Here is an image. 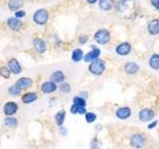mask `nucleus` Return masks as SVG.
Returning a JSON list of instances; mask_svg holds the SVG:
<instances>
[{"mask_svg":"<svg viewBox=\"0 0 159 149\" xmlns=\"http://www.w3.org/2000/svg\"><path fill=\"white\" fill-rule=\"evenodd\" d=\"M89 72L93 74H97V76H99V74H102L104 70H106V64L102 61V60H96V61H93L91 63L89 67Z\"/></svg>","mask_w":159,"mask_h":149,"instance_id":"obj_1","label":"nucleus"},{"mask_svg":"<svg viewBox=\"0 0 159 149\" xmlns=\"http://www.w3.org/2000/svg\"><path fill=\"white\" fill-rule=\"evenodd\" d=\"M94 40L96 42L102 45H106L111 40V35H109L108 30L107 29H101L94 34Z\"/></svg>","mask_w":159,"mask_h":149,"instance_id":"obj_2","label":"nucleus"},{"mask_svg":"<svg viewBox=\"0 0 159 149\" xmlns=\"http://www.w3.org/2000/svg\"><path fill=\"white\" fill-rule=\"evenodd\" d=\"M48 19H49V13L47 10H45V9L37 10L33 16L34 22L38 25H44L48 21Z\"/></svg>","mask_w":159,"mask_h":149,"instance_id":"obj_3","label":"nucleus"},{"mask_svg":"<svg viewBox=\"0 0 159 149\" xmlns=\"http://www.w3.org/2000/svg\"><path fill=\"white\" fill-rule=\"evenodd\" d=\"M154 115H155V113H154L153 111L149 108H144L142 111L139 112L138 116H139V119H140L141 121L143 122H146V121H149L151 120V119L154 118Z\"/></svg>","mask_w":159,"mask_h":149,"instance_id":"obj_4","label":"nucleus"},{"mask_svg":"<svg viewBox=\"0 0 159 149\" xmlns=\"http://www.w3.org/2000/svg\"><path fill=\"white\" fill-rule=\"evenodd\" d=\"M130 144L134 148H142L144 145V138L140 134H134L130 137Z\"/></svg>","mask_w":159,"mask_h":149,"instance_id":"obj_5","label":"nucleus"},{"mask_svg":"<svg viewBox=\"0 0 159 149\" xmlns=\"http://www.w3.org/2000/svg\"><path fill=\"white\" fill-rule=\"evenodd\" d=\"M130 51H131V46L127 42L119 44L116 49V54H118L119 56H126V55L130 53Z\"/></svg>","mask_w":159,"mask_h":149,"instance_id":"obj_6","label":"nucleus"},{"mask_svg":"<svg viewBox=\"0 0 159 149\" xmlns=\"http://www.w3.org/2000/svg\"><path fill=\"white\" fill-rule=\"evenodd\" d=\"M3 111H4V113L6 114V115H13L17 112L18 111V106L17 103H15L13 102H9L7 103H5V106L3 107Z\"/></svg>","mask_w":159,"mask_h":149,"instance_id":"obj_7","label":"nucleus"},{"mask_svg":"<svg viewBox=\"0 0 159 149\" xmlns=\"http://www.w3.org/2000/svg\"><path fill=\"white\" fill-rule=\"evenodd\" d=\"M8 69L10 70V72L15 74H20L22 72V68H21V66H20V64L18 63V61L16 59L9 60Z\"/></svg>","mask_w":159,"mask_h":149,"instance_id":"obj_8","label":"nucleus"},{"mask_svg":"<svg viewBox=\"0 0 159 149\" xmlns=\"http://www.w3.org/2000/svg\"><path fill=\"white\" fill-rule=\"evenodd\" d=\"M99 54H101V50L96 48V47H93V50L91 52H89L86 56H84V62H93L98 60V58L99 57Z\"/></svg>","mask_w":159,"mask_h":149,"instance_id":"obj_9","label":"nucleus"},{"mask_svg":"<svg viewBox=\"0 0 159 149\" xmlns=\"http://www.w3.org/2000/svg\"><path fill=\"white\" fill-rule=\"evenodd\" d=\"M15 84L22 91V89H26V88H31L33 84V81L29 78H21L18 79Z\"/></svg>","mask_w":159,"mask_h":149,"instance_id":"obj_10","label":"nucleus"},{"mask_svg":"<svg viewBox=\"0 0 159 149\" xmlns=\"http://www.w3.org/2000/svg\"><path fill=\"white\" fill-rule=\"evenodd\" d=\"M7 24H8V27L13 30V31H18L20 30L22 26V22L16 17H11L7 20Z\"/></svg>","mask_w":159,"mask_h":149,"instance_id":"obj_11","label":"nucleus"},{"mask_svg":"<svg viewBox=\"0 0 159 149\" xmlns=\"http://www.w3.org/2000/svg\"><path fill=\"white\" fill-rule=\"evenodd\" d=\"M130 114H131V111H130V108L127 106L118 108L116 112V117H118L119 119H127L130 116Z\"/></svg>","mask_w":159,"mask_h":149,"instance_id":"obj_12","label":"nucleus"},{"mask_svg":"<svg viewBox=\"0 0 159 149\" xmlns=\"http://www.w3.org/2000/svg\"><path fill=\"white\" fill-rule=\"evenodd\" d=\"M56 89H57V86L53 82H45L41 87V91L44 93H52Z\"/></svg>","mask_w":159,"mask_h":149,"instance_id":"obj_13","label":"nucleus"},{"mask_svg":"<svg viewBox=\"0 0 159 149\" xmlns=\"http://www.w3.org/2000/svg\"><path fill=\"white\" fill-rule=\"evenodd\" d=\"M148 32L151 35H157L159 34V20L158 19H153L152 21L149 22L148 24Z\"/></svg>","mask_w":159,"mask_h":149,"instance_id":"obj_14","label":"nucleus"},{"mask_svg":"<svg viewBox=\"0 0 159 149\" xmlns=\"http://www.w3.org/2000/svg\"><path fill=\"white\" fill-rule=\"evenodd\" d=\"M139 70V67L138 65L135 64V63H132V62H128L124 65V71H125L127 74H134L138 72Z\"/></svg>","mask_w":159,"mask_h":149,"instance_id":"obj_15","label":"nucleus"},{"mask_svg":"<svg viewBox=\"0 0 159 149\" xmlns=\"http://www.w3.org/2000/svg\"><path fill=\"white\" fill-rule=\"evenodd\" d=\"M37 98H38V96L36 93H27L22 97V102L26 104H29V103L34 102L35 101H37Z\"/></svg>","mask_w":159,"mask_h":149,"instance_id":"obj_16","label":"nucleus"},{"mask_svg":"<svg viewBox=\"0 0 159 149\" xmlns=\"http://www.w3.org/2000/svg\"><path fill=\"white\" fill-rule=\"evenodd\" d=\"M34 48L36 49V51L38 53H44L46 51V43H45L43 40L41 39H36L34 40Z\"/></svg>","mask_w":159,"mask_h":149,"instance_id":"obj_17","label":"nucleus"},{"mask_svg":"<svg viewBox=\"0 0 159 149\" xmlns=\"http://www.w3.org/2000/svg\"><path fill=\"white\" fill-rule=\"evenodd\" d=\"M113 6V0H99V8L104 10V11H108Z\"/></svg>","mask_w":159,"mask_h":149,"instance_id":"obj_18","label":"nucleus"},{"mask_svg":"<svg viewBox=\"0 0 159 149\" xmlns=\"http://www.w3.org/2000/svg\"><path fill=\"white\" fill-rule=\"evenodd\" d=\"M22 5H23L22 0H9V2H8L9 9L12 10V11H17Z\"/></svg>","mask_w":159,"mask_h":149,"instance_id":"obj_19","label":"nucleus"},{"mask_svg":"<svg viewBox=\"0 0 159 149\" xmlns=\"http://www.w3.org/2000/svg\"><path fill=\"white\" fill-rule=\"evenodd\" d=\"M64 79H65V76H64V74L61 72V71H56L55 73L52 74V76H51V82L53 83H61L64 81Z\"/></svg>","mask_w":159,"mask_h":149,"instance_id":"obj_20","label":"nucleus"},{"mask_svg":"<svg viewBox=\"0 0 159 149\" xmlns=\"http://www.w3.org/2000/svg\"><path fill=\"white\" fill-rule=\"evenodd\" d=\"M149 65L153 70H158L159 69V55L154 54L151 56L150 60H149Z\"/></svg>","mask_w":159,"mask_h":149,"instance_id":"obj_21","label":"nucleus"},{"mask_svg":"<svg viewBox=\"0 0 159 149\" xmlns=\"http://www.w3.org/2000/svg\"><path fill=\"white\" fill-rule=\"evenodd\" d=\"M84 58V53L81 49H76V50H74L73 53H72V60L74 62H80L81 60Z\"/></svg>","mask_w":159,"mask_h":149,"instance_id":"obj_22","label":"nucleus"},{"mask_svg":"<svg viewBox=\"0 0 159 149\" xmlns=\"http://www.w3.org/2000/svg\"><path fill=\"white\" fill-rule=\"evenodd\" d=\"M65 117H66V112L64 111H59L56 115H55V120H56V123L58 126H62L63 123L65 121Z\"/></svg>","mask_w":159,"mask_h":149,"instance_id":"obj_23","label":"nucleus"},{"mask_svg":"<svg viewBox=\"0 0 159 149\" xmlns=\"http://www.w3.org/2000/svg\"><path fill=\"white\" fill-rule=\"evenodd\" d=\"M17 119L15 118V117H7L6 119H5V121H4V124L6 125L7 127H16L17 126Z\"/></svg>","mask_w":159,"mask_h":149,"instance_id":"obj_24","label":"nucleus"},{"mask_svg":"<svg viewBox=\"0 0 159 149\" xmlns=\"http://www.w3.org/2000/svg\"><path fill=\"white\" fill-rule=\"evenodd\" d=\"M87 109L86 107L84 106H76V104H73L72 107H71V112L76 114V113H80V114H84L86 113Z\"/></svg>","mask_w":159,"mask_h":149,"instance_id":"obj_25","label":"nucleus"},{"mask_svg":"<svg viewBox=\"0 0 159 149\" xmlns=\"http://www.w3.org/2000/svg\"><path fill=\"white\" fill-rule=\"evenodd\" d=\"M73 102H74V104H76V106H84V107H86V104H87L86 99L82 97H75L73 98Z\"/></svg>","mask_w":159,"mask_h":149,"instance_id":"obj_26","label":"nucleus"},{"mask_svg":"<svg viewBox=\"0 0 159 149\" xmlns=\"http://www.w3.org/2000/svg\"><path fill=\"white\" fill-rule=\"evenodd\" d=\"M21 93V89H20L16 84H13L9 88H8V93L11 94V96H18V94Z\"/></svg>","mask_w":159,"mask_h":149,"instance_id":"obj_27","label":"nucleus"},{"mask_svg":"<svg viewBox=\"0 0 159 149\" xmlns=\"http://www.w3.org/2000/svg\"><path fill=\"white\" fill-rule=\"evenodd\" d=\"M10 70L6 67H2L0 68V76L4 79H9L10 78Z\"/></svg>","mask_w":159,"mask_h":149,"instance_id":"obj_28","label":"nucleus"},{"mask_svg":"<svg viewBox=\"0 0 159 149\" xmlns=\"http://www.w3.org/2000/svg\"><path fill=\"white\" fill-rule=\"evenodd\" d=\"M116 8L118 11H124L127 8V4L124 0H121V1H118L117 4L116 5Z\"/></svg>","mask_w":159,"mask_h":149,"instance_id":"obj_29","label":"nucleus"},{"mask_svg":"<svg viewBox=\"0 0 159 149\" xmlns=\"http://www.w3.org/2000/svg\"><path fill=\"white\" fill-rule=\"evenodd\" d=\"M102 142L98 141L97 138H93L91 142V149H101Z\"/></svg>","mask_w":159,"mask_h":149,"instance_id":"obj_30","label":"nucleus"},{"mask_svg":"<svg viewBox=\"0 0 159 149\" xmlns=\"http://www.w3.org/2000/svg\"><path fill=\"white\" fill-rule=\"evenodd\" d=\"M97 119V115L93 112H87L86 113V120L89 123H92Z\"/></svg>","mask_w":159,"mask_h":149,"instance_id":"obj_31","label":"nucleus"},{"mask_svg":"<svg viewBox=\"0 0 159 149\" xmlns=\"http://www.w3.org/2000/svg\"><path fill=\"white\" fill-rule=\"evenodd\" d=\"M60 91L64 93H69L71 92V87H70L69 84H62L61 86H60Z\"/></svg>","mask_w":159,"mask_h":149,"instance_id":"obj_32","label":"nucleus"},{"mask_svg":"<svg viewBox=\"0 0 159 149\" xmlns=\"http://www.w3.org/2000/svg\"><path fill=\"white\" fill-rule=\"evenodd\" d=\"M88 36L87 35H82L81 37H80V43L81 44H84V43H87L88 42Z\"/></svg>","mask_w":159,"mask_h":149,"instance_id":"obj_33","label":"nucleus"},{"mask_svg":"<svg viewBox=\"0 0 159 149\" xmlns=\"http://www.w3.org/2000/svg\"><path fill=\"white\" fill-rule=\"evenodd\" d=\"M15 16H16V18H22V17H24L25 16V11H16L15 12Z\"/></svg>","mask_w":159,"mask_h":149,"instance_id":"obj_34","label":"nucleus"},{"mask_svg":"<svg viewBox=\"0 0 159 149\" xmlns=\"http://www.w3.org/2000/svg\"><path fill=\"white\" fill-rule=\"evenodd\" d=\"M151 4L154 8L159 10V0H151Z\"/></svg>","mask_w":159,"mask_h":149,"instance_id":"obj_35","label":"nucleus"},{"mask_svg":"<svg viewBox=\"0 0 159 149\" xmlns=\"http://www.w3.org/2000/svg\"><path fill=\"white\" fill-rule=\"evenodd\" d=\"M157 125V121H154V122H152V123H150L148 125V128L149 129H151V128H153V127H155Z\"/></svg>","mask_w":159,"mask_h":149,"instance_id":"obj_36","label":"nucleus"},{"mask_svg":"<svg viewBox=\"0 0 159 149\" xmlns=\"http://www.w3.org/2000/svg\"><path fill=\"white\" fill-rule=\"evenodd\" d=\"M87 1L89 3V4H93V3H96L98 0H87Z\"/></svg>","mask_w":159,"mask_h":149,"instance_id":"obj_37","label":"nucleus"}]
</instances>
